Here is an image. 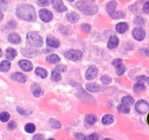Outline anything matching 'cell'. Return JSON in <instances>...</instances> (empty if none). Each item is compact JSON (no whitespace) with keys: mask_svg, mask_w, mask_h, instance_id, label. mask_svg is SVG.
I'll return each instance as SVG.
<instances>
[{"mask_svg":"<svg viewBox=\"0 0 149 140\" xmlns=\"http://www.w3.org/2000/svg\"><path fill=\"white\" fill-rule=\"evenodd\" d=\"M16 15L19 18L27 21H35L36 19L34 8L28 4H19L16 8Z\"/></svg>","mask_w":149,"mask_h":140,"instance_id":"6da1fadb","label":"cell"},{"mask_svg":"<svg viewBox=\"0 0 149 140\" xmlns=\"http://www.w3.org/2000/svg\"><path fill=\"white\" fill-rule=\"evenodd\" d=\"M76 6L79 10L86 15H94L97 11V6L90 1H78Z\"/></svg>","mask_w":149,"mask_h":140,"instance_id":"7a4b0ae2","label":"cell"},{"mask_svg":"<svg viewBox=\"0 0 149 140\" xmlns=\"http://www.w3.org/2000/svg\"><path fill=\"white\" fill-rule=\"evenodd\" d=\"M26 39L29 45L33 47H41L43 45V39L36 32H29L27 34Z\"/></svg>","mask_w":149,"mask_h":140,"instance_id":"3957f363","label":"cell"},{"mask_svg":"<svg viewBox=\"0 0 149 140\" xmlns=\"http://www.w3.org/2000/svg\"><path fill=\"white\" fill-rule=\"evenodd\" d=\"M82 52L79 50H70L65 53V57L71 61H77L82 58Z\"/></svg>","mask_w":149,"mask_h":140,"instance_id":"277c9868","label":"cell"},{"mask_svg":"<svg viewBox=\"0 0 149 140\" xmlns=\"http://www.w3.org/2000/svg\"><path fill=\"white\" fill-rule=\"evenodd\" d=\"M135 109L141 115L147 113L149 110V104L144 100H140L135 104Z\"/></svg>","mask_w":149,"mask_h":140,"instance_id":"5b68a950","label":"cell"},{"mask_svg":"<svg viewBox=\"0 0 149 140\" xmlns=\"http://www.w3.org/2000/svg\"><path fill=\"white\" fill-rule=\"evenodd\" d=\"M112 64L116 69V74L119 76H122L125 71V66L122 64V59H115L112 61Z\"/></svg>","mask_w":149,"mask_h":140,"instance_id":"8992f818","label":"cell"},{"mask_svg":"<svg viewBox=\"0 0 149 140\" xmlns=\"http://www.w3.org/2000/svg\"><path fill=\"white\" fill-rule=\"evenodd\" d=\"M132 36L135 39L138 41H141L145 38L146 32L141 27H136L132 31Z\"/></svg>","mask_w":149,"mask_h":140,"instance_id":"52a82bcc","label":"cell"},{"mask_svg":"<svg viewBox=\"0 0 149 140\" xmlns=\"http://www.w3.org/2000/svg\"><path fill=\"white\" fill-rule=\"evenodd\" d=\"M97 73H98V70H97V67L95 66H91L88 68L86 72L85 77L87 80H93L97 76Z\"/></svg>","mask_w":149,"mask_h":140,"instance_id":"ba28073f","label":"cell"},{"mask_svg":"<svg viewBox=\"0 0 149 140\" xmlns=\"http://www.w3.org/2000/svg\"><path fill=\"white\" fill-rule=\"evenodd\" d=\"M39 17L44 22H49L52 20L53 15L50 11L43 9L39 11Z\"/></svg>","mask_w":149,"mask_h":140,"instance_id":"9c48e42d","label":"cell"},{"mask_svg":"<svg viewBox=\"0 0 149 140\" xmlns=\"http://www.w3.org/2000/svg\"><path fill=\"white\" fill-rule=\"evenodd\" d=\"M10 78L13 80V81L18 82V83H25L27 80L26 75L23 74V73L20 72H15L11 74Z\"/></svg>","mask_w":149,"mask_h":140,"instance_id":"30bf717a","label":"cell"},{"mask_svg":"<svg viewBox=\"0 0 149 140\" xmlns=\"http://www.w3.org/2000/svg\"><path fill=\"white\" fill-rule=\"evenodd\" d=\"M52 5H53L54 9L59 13H62L67 10V7L64 5L62 0H54Z\"/></svg>","mask_w":149,"mask_h":140,"instance_id":"8fae6325","label":"cell"},{"mask_svg":"<svg viewBox=\"0 0 149 140\" xmlns=\"http://www.w3.org/2000/svg\"><path fill=\"white\" fill-rule=\"evenodd\" d=\"M18 64L20 68L25 71H30L33 69V64L28 60H21L19 61Z\"/></svg>","mask_w":149,"mask_h":140,"instance_id":"7c38bea8","label":"cell"},{"mask_svg":"<svg viewBox=\"0 0 149 140\" xmlns=\"http://www.w3.org/2000/svg\"><path fill=\"white\" fill-rule=\"evenodd\" d=\"M116 6H117V2L116 1H114V0H112V1H109L107 4V5H106V11L108 12V13H109V15L111 17H112L113 13H115Z\"/></svg>","mask_w":149,"mask_h":140,"instance_id":"4fadbf2b","label":"cell"},{"mask_svg":"<svg viewBox=\"0 0 149 140\" xmlns=\"http://www.w3.org/2000/svg\"><path fill=\"white\" fill-rule=\"evenodd\" d=\"M17 55V52L15 49L13 48H9L5 51V58L7 59L12 61L14 59Z\"/></svg>","mask_w":149,"mask_h":140,"instance_id":"5bb4252c","label":"cell"},{"mask_svg":"<svg viewBox=\"0 0 149 140\" xmlns=\"http://www.w3.org/2000/svg\"><path fill=\"white\" fill-rule=\"evenodd\" d=\"M7 39L10 43L13 44H19L21 42V38L20 35L17 33H11L7 36Z\"/></svg>","mask_w":149,"mask_h":140,"instance_id":"9a60e30c","label":"cell"},{"mask_svg":"<svg viewBox=\"0 0 149 140\" xmlns=\"http://www.w3.org/2000/svg\"><path fill=\"white\" fill-rule=\"evenodd\" d=\"M119 39H118L117 36H111L109 38V41H108V48L109 49H114L119 45Z\"/></svg>","mask_w":149,"mask_h":140,"instance_id":"2e32d148","label":"cell"},{"mask_svg":"<svg viewBox=\"0 0 149 140\" xmlns=\"http://www.w3.org/2000/svg\"><path fill=\"white\" fill-rule=\"evenodd\" d=\"M66 18L71 23H75L79 20V15L75 12H70L66 14Z\"/></svg>","mask_w":149,"mask_h":140,"instance_id":"e0dca14e","label":"cell"},{"mask_svg":"<svg viewBox=\"0 0 149 140\" xmlns=\"http://www.w3.org/2000/svg\"><path fill=\"white\" fill-rule=\"evenodd\" d=\"M47 45L52 48H58L61 45L59 40L55 39V37H52V36H48L47 38Z\"/></svg>","mask_w":149,"mask_h":140,"instance_id":"ac0fdd59","label":"cell"},{"mask_svg":"<svg viewBox=\"0 0 149 140\" xmlns=\"http://www.w3.org/2000/svg\"><path fill=\"white\" fill-rule=\"evenodd\" d=\"M129 29V26L125 22H122V23H119L116 26V30L118 33L123 34L125 33Z\"/></svg>","mask_w":149,"mask_h":140,"instance_id":"d6986e66","label":"cell"},{"mask_svg":"<svg viewBox=\"0 0 149 140\" xmlns=\"http://www.w3.org/2000/svg\"><path fill=\"white\" fill-rule=\"evenodd\" d=\"M31 91L32 93L34 96L38 97V96H40L42 94V89H41L40 86L37 84V83H33L31 85Z\"/></svg>","mask_w":149,"mask_h":140,"instance_id":"ffe728a7","label":"cell"},{"mask_svg":"<svg viewBox=\"0 0 149 140\" xmlns=\"http://www.w3.org/2000/svg\"><path fill=\"white\" fill-rule=\"evenodd\" d=\"M36 52L37 51L33 48H24V49L22 50V54L26 57H29V58L36 55Z\"/></svg>","mask_w":149,"mask_h":140,"instance_id":"44dd1931","label":"cell"},{"mask_svg":"<svg viewBox=\"0 0 149 140\" xmlns=\"http://www.w3.org/2000/svg\"><path fill=\"white\" fill-rule=\"evenodd\" d=\"M113 121H114V118L112 115H104L102 118V123H103L104 125H110V124L113 123Z\"/></svg>","mask_w":149,"mask_h":140,"instance_id":"7402d4cb","label":"cell"},{"mask_svg":"<svg viewBox=\"0 0 149 140\" xmlns=\"http://www.w3.org/2000/svg\"><path fill=\"white\" fill-rule=\"evenodd\" d=\"M86 88L92 93H95L99 90L100 86L95 83H87V84H86Z\"/></svg>","mask_w":149,"mask_h":140,"instance_id":"603a6c76","label":"cell"},{"mask_svg":"<svg viewBox=\"0 0 149 140\" xmlns=\"http://www.w3.org/2000/svg\"><path fill=\"white\" fill-rule=\"evenodd\" d=\"M46 60L49 64H58L60 61V58L55 54H51V55L47 56Z\"/></svg>","mask_w":149,"mask_h":140,"instance_id":"cb8c5ba5","label":"cell"},{"mask_svg":"<svg viewBox=\"0 0 149 140\" xmlns=\"http://www.w3.org/2000/svg\"><path fill=\"white\" fill-rule=\"evenodd\" d=\"M133 90L135 93H139V92L143 91L146 90V85L145 83H142V82L138 81L136 84L134 85Z\"/></svg>","mask_w":149,"mask_h":140,"instance_id":"d4e9b609","label":"cell"},{"mask_svg":"<svg viewBox=\"0 0 149 140\" xmlns=\"http://www.w3.org/2000/svg\"><path fill=\"white\" fill-rule=\"evenodd\" d=\"M10 66H11V64L8 61H1L0 64V71H3V72L8 71L10 70Z\"/></svg>","mask_w":149,"mask_h":140,"instance_id":"484cf974","label":"cell"},{"mask_svg":"<svg viewBox=\"0 0 149 140\" xmlns=\"http://www.w3.org/2000/svg\"><path fill=\"white\" fill-rule=\"evenodd\" d=\"M117 110L118 112H120V113L127 114L129 113L130 111V108L129 107L128 105L124 104H121L118 105Z\"/></svg>","mask_w":149,"mask_h":140,"instance_id":"4316f807","label":"cell"},{"mask_svg":"<svg viewBox=\"0 0 149 140\" xmlns=\"http://www.w3.org/2000/svg\"><path fill=\"white\" fill-rule=\"evenodd\" d=\"M135 102V100H134L133 98L130 96H125V97L122 98V104H124L126 105H132Z\"/></svg>","mask_w":149,"mask_h":140,"instance_id":"83f0119b","label":"cell"},{"mask_svg":"<svg viewBox=\"0 0 149 140\" xmlns=\"http://www.w3.org/2000/svg\"><path fill=\"white\" fill-rule=\"evenodd\" d=\"M85 121L89 125H94L97 121V118L94 115H87L85 117Z\"/></svg>","mask_w":149,"mask_h":140,"instance_id":"f1b7e54d","label":"cell"},{"mask_svg":"<svg viewBox=\"0 0 149 140\" xmlns=\"http://www.w3.org/2000/svg\"><path fill=\"white\" fill-rule=\"evenodd\" d=\"M35 73H36V74H37V75L40 76L42 78H45V77H47V71L45 69L41 68V67H37V68L36 69V70H35Z\"/></svg>","mask_w":149,"mask_h":140,"instance_id":"f546056e","label":"cell"},{"mask_svg":"<svg viewBox=\"0 0 149 140\" xmlns=\"http://www.w3.org/2000/svg\"><path fill=\"white\" fill-rule=\"evenodd\" d=\"M51 80L54 82H58L61 80V75L58 70H54L52 72V76H51Z\"/></svg>","mask_w":149,"mask_h":140,"instance_id":"4dcf8cb0","label":"cell"},{"mask_svg":"<svg viewBox=\"0 0 149 140\" xmlns=\"http://www.w3.org/2000/svg\"><path fill=\"white\" fill-rule=\"evenodd\" d=\"M49 125L54 129H59V128H61V123L55 119H50V120H49Z\"/></svg>","mask_w":149,"mask_h":140,"instance_id":"1f68e13d","label":"cell"},{"mask_svg":"<svg viewBox=\"0 0 149 140\" xmlns=\"http://www.w3.org/2000/svg\"><path fill=\"white\" fill-rule=\"evenodd\" d=\"M16 27H17V23L13 20L7 22V23H6L5 26H4V29H7V30H10V29H15Z\"/></svg>","mask_w":149,"mask_h":140,"instance_id":"d6a6232c","label":"cell"},{"mask_svg":"<svg viewBox=\"0 0 149 140\" xmlns=\"http://www.w3.org/2000/svg\"><path fill=\"white\" fill-rule=\"evenodd\" d=\"M10 115L8 112H2L0 113V120L2 123L7 122L10 120Z\"/></svg>","mask_w":149,"mask_h":140,"instance_id":"836d02e7","label":"cell"},{"mask_svg":"<svg viewBox=\"0 0 149 140\" xmlns=\"http://www.w3.org/2000/svg\"><path fill=\"white\" fill-rule=\"evenodd\" d=\"M25 130L27 133H29V134H32L36 130V126L34 125V124L33 123H28L26 124V126H25Z\"/></svg>","mask_w":149,"mask_h":140,"instance_id":"e575fe53","label":"cell"},{"mask_svg":"<svg viewBox=\"0 0 149 140\" xmlns=\"http://www.w3.org/2000/svg\"><path fill=\"white\" fill-rule=\"evenodd\" d=\"M54 0H38L37 4L40 7H46L53 2Z\"/></svg>","mask_w":149,"mask_h":140,"instance_id":"d590c367","label":"cell"},{"mask_svg":"<svg viewBox=\"0 0 149 140\" xmlns=\"http://www.w3.org/2000/svg\"><path fill=\"white\" fill-rule=\"evenodd\" d=\"M100 80H101V82L104 85H109L111 83L112 79L110 77H109V76L103 75V77H101V79H100Z\"/></svg>","mask_w":149,"mask_h":140,"instance_id":"8d00e7d4","label":"cell"},{"mask_svg":"<svg viewBox=\"0 0 149 140\" xmlns=\"http://www.w3.org/2000/svg\"><path fill=\"white\" fill-rule=\"evenodd\" d=\"M17 112H18L20 114V115H23V116H24L25 118H26V117H27L28 115H29L31 113V111L29 112H28V111L25 110V109H22V108L19 107V106H17Z\"/></svg>","mask_w":149,"mask_h":140,"instance_id":"74e56055","label":"cell"},{"mask_svg":"<svg viewBox=\"0 0 149 140\" xmlns=\"http://www.w3.org/2000/svg\"><path fill=\"white\" fill-rule=\"evenodd\" d=\"M125 17V13L122 11H118L116 13H113V15H112V18L114 19H118V18H122Z\"/></svg>","mask_w":149,"mask_h":140,"instance_id":"f35d334b","label":"cell"},{"mask_svg":"<svg viewBox=\"0 0 149 140\" xmlns=\"http://www.w3.org/2000/svg\"><path fill=\"white\" fill-rule=\"evenodd\" d=\"M137 80L140 82H142L143 83H146L149 85V78L146 77V76H140V77H137Z\"/></svg>","mask_w":149,"mask_h":140,"instance_id":"ab89813d","label":"cell"},{"mask_svg":"<svg viewBox=\"0 0 149 140\" xmlns=\"http://www.w3.org/2000/svg\"><path fill=\"white\" fill-rule=\"evenodd\" d=\"M134 21H135V24L140 25V26H143L145 23V21H144V20L141 17H136Z\"/></svg>","mask_w":149,"mask_h":140,"instance_id":"60d3db41","label":"cell"},{"mask_svg":"<svg viewBox=\"0 0 149 140\" xmlns=\"http://www.w3.org/2000/svg\"><path fill=\"white\" fill-rule=\"evenodd\" d=\"M81 28H82L83 30L85 32H87V33H90V31H91V26L89 24H87V23H83V24L81 25Z\"/></svg>","mask_w":149,"mask_h":140,"instance_id":"b9f144b4","label":"cell"},{"mask_svg":"<svg viewBox=\"0 0 149 140\" xmlns=\"http://www.w3.org/2000/svg\"><path fill=\"white\" fill-rule=\"evenodd\" d=\"M99 135L96 133H93V134H90L88 136H86V139H98Z\"/></svg>","mask_w":149,"mask_h":140,"instance_id":"7bdbcfd3","label":"cell"},{"mask_svg":"<svg viewBox=\"0 0 149 140\" xmlns=\"http://www.w3.org/2000/svg\"><path fill=\"white\" fill-rule=\"evenodd\" d=\"M16 126H17V125H16V123L14 122V121H10V122L8 123V125H7V128H8V129L10 130L15 129V128H16Z\"/></svg>","mask_w":149,"mask_h":140,"instance_id":"ee69618b","label":"cell"},{"mask_svg":"<svg viewBox=\"0 0 149 140\" xmlns=\"http://www.w3.org/2000/svg\"><path fill=\"white\" fill-rule=\"evenodd\" d=\"M143 11L147 14H149V1L146 3L143 6Z\"/></svg>","mask_w":149,"mask_h":140,"instance_id":"f6af8a7d","label":"cell"},{"mask_svg":"<svg viewBox=\"0 0 149 140\" xmlns=\"http://www.w3.org/2000/svg\"><path fill=\"white\" fill-rule=\"evenodd\" d=\"M74 136L77 137L78 139H86V136H84L83 134H80V133H76L74 134Z\"/></svg>","mask_w":149,"mask_h":140,"instance_id":"bcb514c9","label":"cell"},{"mask_svg":"<svg viewBox=\"0 0 149 140\" xmlns=\"http://www.w3.org/2000/svg\"><path fill=\"white\" fill-rule=\"evenodd\" d=\"M56 69H58V71H65V69H66V67L63 65H60L56 66Z\"/></svg>","mask_w":149,"mask_h":140,"instance_id":"7dc6e473","label":"cell"},{"mask_svg":"<svg viewBox=\"0 0 149 140\" xmlns=\"http://www.w3.org/2000/svg\"><path fill=\"white\" fill-rule=\"evenodd\" d=\"M44 136L42 134H36L33 137V139H43Z\"/></svg>","mask_w":149,"mask_h":140,"instance_id":"c3c4849f","label":"cell"},{"mask_svg":"<svg viewBox=\"0 0 149 140\" xmlns=\"http://www.w3.org/2000/svg\"><path fill=\"white\" fill-rule=\"evenodd\" d=\"M140 51H143V52H144V54H146V55H148L149 57V49H143V50H141Z\"/></svg>","mask_w":149,"mask_h":140,"instance_id":"681fc988","label":"cell"},{"mask_svg":"<svg viewBox=\"0 0 149 140\" xmlns=\"http://www.w3.org/2000/svg\"><path fill=\"white\" fill-rule=\"evenodd\" d=\"M3 18H4V15H3L2 12L0 10V21H1L3 20Z\"/></svg>","mask_w":149,"mask_h":140,"instance_id":"f907efd6","label":"cell"},{"mask_svg":"<svg viewBox=\"0 0 149 140\" xmlns=\"http://www.w3.org/2000/svg\"><path fill=\"white\" fill-rule=\"evenodd\" d=\"M1 55H2V51H1V48H0V57H1Z\"/></svg>","mask_w":149,"mask_h":140,"instance_id":"816d5d0a","label":"cell"},{"mask_svg":"<svg viewBox=\"0 0 149 140\" xmlns=\"http://www.w3.org/2000/svg\"><path fill=\"white\" fill-rule=\"evenodd\" d=\"M68 1H74V0H68Z\"/></svg>","mask_w":149,"mask_h":140,"instance_id":"f5cc1de1","label":"cell"},{"mask_svg":"<svg viewBox=\"0 0 149 140\" xmlns=\"http://www.w3.org/2000/svg\"><path fill=\"white\" fill-rule=\"evenodd\" d=\"M148 123H149V115H148Z\"/></svg>","mask_w":149,"mask_h":140,"instance_id":"db71d44e","label":"cell"},{"mask_svg":"<svg viewBox=\"0 0 149 140\" xmlns=\"http://www.w3.org/2000/svg\"><path fill=\"white\" fill-rule=\"evenodd\" d=\"M92 1H94V0H92Z\"/></svg>","mask_w":149,"mask_h":140,"instance_id":"11a10c76","label":"cell"}]
</instances>
